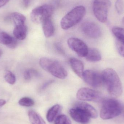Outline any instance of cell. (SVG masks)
<instances>
[{
    "instance_id": "1",
    "label": "cell",
    "mask_w": 124,
    "mask_h": 124,
    "mask_svg": "<svg viewBox=\"0 0 124 124\" xmlns=\"http://www.w3.org/2000/svg\"><path fill=\"white\" fill-rule=\"evenodd\" d=\"M103 84L109 94L114 97H119L123 92L122 84L116 72L111 68H107L102 73Z\"/></svg>"
},
{
    "instance_id": "2",
    "label": "cell",
    "mask_w": 124,
    "mask_h": 124,
    "mask_svg": "<svg viewBox=\"0 0 124 124\" xmlns=\"http://www.w3.org/2000/svg\"><path fill=\"white\" fill-rule=\"evenodd\" d=\"M123 108L118 101L113 98H106L102 101L100 116L104 120L111 119L119 116Z\"/></svg>"
},
{
    "instance_id": "3",
    "label": "cell",
    "mask_w": 124,
    "mask_h": 124,
    "mask_svg": "<svg viewBox=\"0 0 124 124\" xmlns=\"http://www.w3.org/2000/svg\"><path fill=\"white\" fill-rule=\"evenodd\" d=\"M86 8L82 6L74 7L63 17L60 22L62 29L67 30L80 22L85 15Z\"/></svg>"
},
{
    "instance_id": "4",
    "label": "cell",
    "mask_w": 124,
    "mask_h": 124,
    "mask_svg": "<svg viewBox=\"0 0 124 124\" xmlns=\"http://www.w3.org/2000/svg\"><path fill=\"white\" fill-rule=\"evenodd\" d=\"M39 64L44 70L58 78L63 79L68 76V73L64 67L56 60L43 57L40 59Z\"/></svg>"
},
{
    "instance_id": "5",
    "label": "cell",
    "mask_w": 124,
    "mask_h": 124,
    "mask_svg": "<svg viewBox=\"0 0 124 124\" xmlns=\"http://www.w3.org/2000/svg\"><path fill=\"white\" fill-rule=\"evenodd\" d=\"M54 8L51 5L44 4L33 9L30 14L33 22L35 24L42 23L45 20L51 18L53 14Z\"/></svg>"
},
{
    "instance_id": "6",
    "label": "cell",
    "mask_w": 124,
    "mask_h": 124,
    "mask_svg": "<svg viewBox=\"0 0 124 124\" xmlns=\"http://www.w3.org/2000/svg\"><path fill=\"white\" fill-rule=\"evenodd\" d=\"M111 6L110 0H94L93 11L95 17L101 22L104 23L108 20V13Z\"/></svg>"
},
{
    "instance_id": "7",
    "label": "cell",
    "mask_w": 124,
    "mask_h": 124,
    "mask_svg": "<svg viewBox=\"0 0 124 124\" xmlns=\"http://www.w3.org/2000/svg\"><path fill=\"white\" fill-rule=\"evenodd\" d=\"M76 97L78 100L82 101L98 102L102 99V94L100 92L86 87L79 89Z\"/></svg>"
},
{
    "instance_id": "8",
    "label": "cell",
    "mask_w": 124,
    "mask_h": 124,
    "mask_svg": "<svg viewBox=\"0 0 124 124\" xmlns=\"http://www.w3.org/2000/svg\"><path fill=\"white\" fill-rule=\"evenodd\" d=\"M82 79L87 84L94 88L100 87L103 84L102 74L95 71L86 70L84 71Z\"/></svg>"
},
{
    "instance_id": "9",
    "label": "cell",
    "mask_w": 124,
    "mask_h": 124,
    "mask_svg": "<svg viewBox=\"0 0 124 124\" xmlns=\"http://www.w3.org/2000/svg\"><path fill=\"white\" fill-rule=\"evenodd\" d=\"M68 44L69 48L79 56L85 57L86 56L89 49L86 44L81 40L77 38H70L68 40Z\"/></svg>"
},
{
    "instance_id": "10",
    "label": "cell",
    "mask_w": 124,
    "mask_h": 124,
    "mask_svg": "<svg viewBox=\"0 0 124 124\" xmlns=\"http://www.w3.org/2000/svg\"><path fill=\"white\" fill-rule=\"evenodd\" d=\"M81 29L84 34L91 38H98L102 34L100 27L93 22H85L82 24Z\"/></svg>"
},
{
    "instance_id": "11",
    "label": "cell",
    "mask_w": 124,
    "mask_h": 124,
    "mask_svg": "<svg viewBox=\"0 0 124 124\" xmlns=\"http://www.w3.org/2000/svg\"><path fill=\"white\" fill-rule=\"evenodd\" d=\"M70 116L74 120L82 124H87L89 122L90 117L83 111L74 108L70 109Z\"/></svg>"
},
{
    "instance_id": "12",
    "label": "cell",
    "mask_w": 124,
    "mask_h": 124,
    "mask_svg": "<svg viewBox=\"0 0 124 124\" xmlns=\"http://www.w3.org/2000/svg\"><path fill=\"white\" fill-rule=\"evenodd\" d=\"M75 108H79L86 113L90 118L95 119L98 116L97 111L91 105L83 102H77L75 103Z\"/></svg>"
},
{
    "instance_id": "13",
    "label": "cell",
    "mask_w": 124,
    "mask_h": 124,
    "mask_svg": "<svg viewBox=\"0 0 124 124\" xmlns=\"http://www.w3.org/2000/svg\"><path fill=\"white\" fill-rule=\"evenodd\" d=\"M5 20L6 22H12L15 26H17L25 24L26 17L21 13L14 12L6 17Z\"/></svg>"
},
{
    "instance_id": "14",
    "label": "cell",
    "mask_w": 124,
    "mask_h": 124,
    "mask_svg": "<svg viewBox=\"0 0 124 124\" xmlns=\"http://www.w3.org/2000/svg\"><path fill=\"white\" fill-rule=\"evenodd\" d=\"M70 65L74 72L80 78L82 79L84 72V65L83 63L78 59H70Z\"/></svg>"
},
{
    "instance_id": "15",
    "label": "cell",
    "mask_w": 124,
    "mask_h": 124,
    "mask_svg": "<svg viewBox=\"0 0 124 124\" xmlns=\"http://www.w3.org/2000/svg\"><path fill=\"white\" fill-rule=\"evenodd\" d=\"M42 24L45 36L47 38L52 36L54 33L55 28L51 18L46 20L42 23Z\"/></svg>"
},
{
    "instance_id": "16",
    "label": "cell",
    "mask_w": 124,
    "mask_h": 124,
    "mask_svg": "<svg viewBox=\"0 0 124 124\" xmlns=\"http://www.w3.org/2000/svg\"><path fill=\"white\" fill-rule=\"evenodd\" d=\"M27 27L25 24L17 25L15 26L13 31V34L16 39L22 40L27 37Z\"/></svg>"
},
{
    "instance_id": "17",
    "label": "cell",
    "mask_w": 124,
    "mask_h": 124,
    "mask_svg": "<svg viewBox=\"0 0 124 124\" xmlns=\"http://www.w3.org/2000/svg\"><path fill=\"white\" fill-rule=\"evenodd\" d=\"M85 57L87 61L91 62H99L102 59L100 52L95 48L89 49L87 54Z\"/></svg>"
},
{
    "instance_id": "18",
    "label": "cell",
    "mask_w": 124,
    "mask_h": 124,
    "mask_svg": "<svg viewBox=\"0 0 124 124\" xmlns=\"http://www.w3.org/2000/svg\"><path fill=\"white\" fill-rule=\"evenodd\" d=\"M28 115L31 124H46L43 118L35 111L30 110Z\"/></svg>"
},
{
    "instance_id": "19",
    "label": "cell",
    "mask_w": 124,
    "mask_h": 124,
    "mask_svg": "<svg viewBox=\"0 0 124 124\" xmlns=\"http://www.w3.org/2000/svg\"><path fill=\"white\" fill-rule=\"evenodd\" d=\"M61 106L58 104L54 105L48 111L46 114V119L49 122H52L56 118L61 109Z\"/></svg>"
},
{
    "instance_id": "20",
    "label": "cell",
    "mask_w": 124,
    "mask_h": 124,
    "mask_svg": "<svg viewBox=\"0 0 124 124\" xmlns=\"http://www.w3.org/2000/svg\"><path fill=\"white\" fill-rule=\"evenodd\" d=\"M112 32L116 39V40L124 44V28L115 27L112 30Z\"/></svg>"
},
{
    "instance_id": "21",
    "label": "cell",
    "mask_w": 124,
    "mask_h": 124,
    "mask_svg": "<svg viewBox=\"0 0 124 124\" xmlns=\"http://www.w3.org/2000/svg\"><path fill=\"white\" fill-rule=\"evenodd\" d=\"M39 73L37 71L32 69H27L24 71V78L26 81H30L33 77L39 76Z\"/></svg>"
},
{
    "instance_id": "22",
    "label": "cell",
    "mask_w": 124,
    "mask_h": 124,
    "mask_svg": "<svg viewBox=\"0 0 124 124\" xmlns=\"http://www.w3.org/2000/svg\"><path fill=\"white\" fill-rule=\"evenodd\" d=\"M19 103L20 105L25 107H31L35 104L34 101L29 97L22 98L19 100Z\"/></svg>"
},
{
    "instance_id": "23",
    "label": "cell",
    "mask_w": 124,
    "mask_h": 124,
    "mask_svg": "<svg viewBox=\"0 0 124 124\" xmlns=\"http://www.w3.org/2000/svg\"><path fill=\"white\" fill-rule=\"evenodd\" d=\"M54 124H71V122L67 116L62 114L57 117Z\"/></svg>"
},
{
    "instance_id": "24",
    "label": "cell",
    "mask_w": 124,
    "mask_h": 124,
    "mask_svg": "<svg viewBox=\"0 0 124 124\" xmlns=\"http://www.w3.org/2000/svg\"><path fill=\"white\" fill-rule=\"evenodd\" d=\"M5 81L11 85L14 84L16 81V78L15 74L10 71H7L4 76Z\"/></svg>"
},
{
    "instance_id": "25",
    "label": "cell",
    "mask_w": 124,
    "mask_h": 124,
    "mask_svg": "<svg viewBox=\"0 0 124 124\" xmlns=\"http://www.w3.org/2000/svg\"><path fill=\"white\" fill-rule=\"evenodd\" d=\"M116 9L118 14H121L124 11V6L123 0H117L116 3Z\"/></svg>"
},
{
    "instance_id": "26",
    "label": "cell",
    "mask_w": 124,
    "mask_h": 124,
    "mask_svg": "<svg viewBox=\"0 0 124 124\" xmlns=\"http://www.w3.org/2000/svg\"><path fill=\"white\" fill-rule=\"evenodd\" d=\"M116 44L118 53L122 56L124 57V44L116 40Z\"/></svg>"
},
{
    "instance_id": "27",
    "label": "cell",
    "mask_w": 124,
    "mask_h": 124,
    "mask_svg": "<svg viewBox=\"0 0 124 124\" xmlns=\"http://www.w3.org/2000/svg\"><path fill=\"white\" fill-rule=\"evenodd\" d=\"M31 0H23V4L25 8H27L30 6Z\"/></svg>"
},
{
    "instance_id": "28",
    "label": "cell",
    "mask_w": 124,
    "mask_h": 124,
    "mask_svg": "<svg viewBox=\"0 0 124 124\" xmlns=\"http://www.w3.org/2000/svg\"><path fill=\"white\" fill-rule=\"evenodd\" d=\"M55 48L57 49V51H58L59 52L61 53H63V51L62 49V47H61V46L59 44H55Z\"/></svg>"
},
{
    "instance_id": "29",
    "label": "cell",
    "mask_w": 124,
    "mask_h": 124,
    "mask_svg": "<svg viewBox=\"0 0 124 124\" xmlns=\"http://www.w3.org/2000/svg\"><path fill=\"white\" fill-rule=\"evenodd\" d=\"M10 0H0V8L5 6Z\"/></svg>"
},
{
    "instance_id": "30",
    "label": "cell",
    "mask_w": 124,
    "mask_h": 124,
    "mask_svg": "<svg viewBox=\"0 0 124 124\" xmlns=\"http://www.w3.org/2000/svg\"><path fill=\"white\" fill-rule=\"evenodd\" d=\"M53 82H54V81L51 80V81H49L48 82L45 83V84H44V85H43V86H42V87H41V89H45L46 87H47L48 85L51 84V83H53Z\"/></svg>"
},
{
    "instance_id": "31",
    "label": "cell",
    "mask_w": 124,
    "mask_h": 124,
    "mask_svg": "<svg viewBox=\"0 0 124 124\" xmlns=\"http://www.w3.org/2000/svg\"><path fill=\"white\" fill-rule=\"evenodd\" d=\"M6 103V100L3 99H0V107L3 106Z\"/></svg>"
},
{
    "instance_id": "32",
    "label": "cell",
    "mask_w": 124,
    "mask_h": 124,
    "mask_svg": "<svg viewBox=\"0 0 124 124\" xmlns=\"http://www.w3.org/2000/svg\"><path fill=\"white\" fill-rule=\"evenodd\" d=\"M2 54H3V52H2V50L0 49V57L1 55H2Z\"/></svg>"
},
{
    "instance_id": "33",
    "label": "cell",
    "mask_w": 124,
    "mask_h": 124,
    "mask_svg": "<svg viewBox=\"0 0 124 124\" xmlns=\"http://www.w3.org/2000/svg\"><path fill=\"white\" fill-rule=\"evenodd\" d=\"M122 23H123V24H124V18H123V19H122Z\"/></svg>"
}]
</instances>
